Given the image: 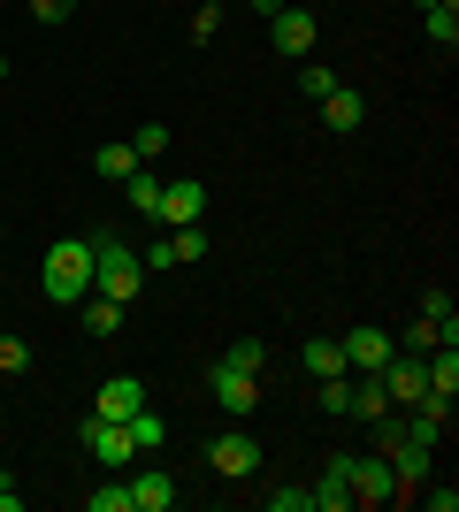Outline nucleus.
Masks as SVG:
<instances>
[{
	"instance_id": "obj_1",
	"label": "nucleus",
	"mask_w": 459,
	"mask_h": 512,
	"mask_svg": "<svg viewBox=\"0 0 459 512\" xmlns=\"http://www.w3.org/2000/svg\"><path fill=\"white\" fill-rule=\"evenodd\" d=\"M138 283H146L138 245H123V237H92V291H100V299H115V306H131Z\"/></svg>"
},
{
	"instance_id": "obj_2",
	"label": "nucleus",
	"mask_w": 459,
	"mask_h": 512,
	"mask_svg": "<svg viewBox=\"0 0 459 512\" xmlns=\"http://www.w3.org/2000/svg\"><path fill=\"white\" fill-rule=\"evenodd\" d=\"M39 283H46V299L54 306H77L92 291V237L77 245V237H62V245H46V268H39Z\"/></svg>"
},
{
	"instance_id": "obj_3",
	"label": "nucleus",
	"mask_w": 459,
	"mask_h": 512,
	"mask_svg": "<svg viewBox=\"0 0 459 512\" xmlns=\"http://www.w3.org/2000/svg\"><path fill=\"white\" fill-rule=\"evenodd\" d=\"M85 459H92V467H131V459H138L131 421H100V413H92V421H85Z\"/></svg>"
},
{
	"instance_id": "obj_4",
	"label": "nucleus",
	"mask_w": 459,
	"mask_h": 512,
	"mask_svg": "<svg viewBox=\"0 0 459 512\" xmlns=\"http://www.w3.org/2000/svg\"><path fill=\"white\" fill-rule=\"evenodd\" d=\"M207 390H215V406H222V413H238V421L261 406V375H245V367H230V360L207 367Z\"/></svg>"
},
{
	"instance_id": "obj_5",
	"label": "nucleus",
	"mask_w": 459,
	"mask_h": 512,
	"mask_svg": "<svg viewBox=\"0 0 459 512\" xmlns=\"http://www.w3.org/2000/svg\"><path fill=\"white\" fill-rule=\"evenodd\" d=\"M398 497V474H391V459L383 451H368V459H352V505H391Z\"/></svg>"
},
{
	"instance_id": "obj_6",
	"label": "nucleus",
	"mask_w": 459,
	"mask_h": 512,
	"mask_svg": "<svg viewBox=\"0 0 459 512\" xmlns=\"http://www.w3.org/2000/svg\"><path fill=\"white\" fill-rule=\"evenodd\" d=\"M207 467L230 474V482H245V474H261V444H253L245 428H230V436H215V444H207Z\"/></svg>"
},
{
	"instance_id": "obj_7",
	"label": "nucleus",
	"mask_w": 459,
	"mask_h": 512,
	"mask_svg": "<svg viewBox=\"0 0 459 512\" xmlns=\"http://www.w3.org/2000/svg\"><path fill=\"white\" fill-rule=\"evenodd\" d=\"M345 367H360V375H383V367H391V352H398V337L391 329H345Z\"/></svg>"
},
{
	"instance_id": "obj_8",
	"label": "nucleus",
	"mask_w": 459,
	"mask_h": 512,
	"mask_svg": "<svg viewBox=\"0 0 459 512\" xmlns=\"http://www.w3.org/2000/svg\"><path fill=\"white\" fill-rule=\"evenodd\" d=\"M268 39H276V54H314L322 23H314V8H276V16H268Z\"/></svg>"
},
{
	"instance_id": "obj_9",
	"label": "nucleus",
	"mask_w": 459,
	"mask_h": 512,
	"mask_svg": "<svg viewBox=\"0 0 459 512\" xmlns=\"http://www.w3.org/2000/svg\"><path fill=\"white\" fill-rule=\"evenodd\" d=\"M199 214H207V184H192V176H184V184H161V214H153V222L184 230V222H199Z\"/></svg>"
},
{
	"instance_id": "obj_10",
	"label": "nucleus",
	"mask_w": 459,
	"mask_h": 512,
	"mask_svg": "<svg viewBox=\"0 0 459 512\" xmlns=\"http://www.w3.org/2000/svg\"><path fill=\"white\" fill-rule=\"evenodd\" d=\"M138 406H146V383H138V375H108V383H100V398H92V413H100V421H131Z\"/></svg>"
},
{
	"instance_id": "obj_11",
	"label": "nucleus",
	"mask_w": 459,
	"mask_h": 512,
	"mask_svg": "<svg viewBox=\"0 0 459 512\" xmlns=\"http://www.w3.org/2000/svg\"><path fill=\"white\" fill-rule=\"evenodd\" d=\"M383 398H391V413H398V406H414V398H429V375H421V360H398V352H391V367H383Z\"/></svg>"
},
{
	"instance_id": "obj_12",
	"label": "nucleus",
	"mask_w": 459,
	"mask_h": 512,
	"mask_svg": "<svg viewBox=\"0 0 459 512\" xmlns=\"http://www.w3.org/2000/svg\"><path fill=\"white\" fill-rule=\"evenodd\" d=\"M176 505V474H161V467H146L131 482V512H169Z\"/></svg>"
},
{
	"instance_id": "obj_13",
	"label": "nucleus",
	"mask_w": 459,
	"mask_h": 512,
	"mask_svg": "<svg viewBox=\"0 0 459 512\" xmlns=\"http://www.w3.org/2000/svg\"><path fill=\"white\" fill-rule=\"evenodd\" d=\"M345 505H352V459H329L322 490H314V512H345Z\"/></svg>"
},
{
	"instance_id": "obj_14",
	"label": "nucleus",
	"mask_w": 459,
	"mask_h": 512,
	"mask_svg": "<svg viewBox=\"0 0 459 512\" xmlns=\"http://www.w3.org/2000/svg\"><path fill=\"white\" fill-rule=\"evenodd\" d=\"M322 123H329V130H360V123H368V100H360L352 85H337V92L322 100Z\"/></svg>"
},
{
	"instance_id": "obj_15",
	"label": "nucleus",
	"mask_w": 459,
	"mask_h": 512,
	"mask_svg": "<svg viewBox=\"0 0 459 512\" xmlns=\"http://www.w3.org/2000/svg\"><path fill=\"white\" fill-rule=\"evenodd\" d=\"M77 321H85V337H115V329H123V306L85 291V299H77Z\"/></svg>"
},
{
	"instance_id": "obj_16",
	"label": "nucleus",
	"mask_w": 459,
	"mask_h": 512,
	"mask_svg": "<svg viewBox=\"0 0 459 512\" xmlns=\"http://www.w3.org/2000/svg\"><path fill=\"white\" fill-rule=\"evenodd\" d=\"M299 360L314 367V383H329V375H352V367H345V344H337V337H306Z\"/></svg>"
},
{
	"instance_id": "obj_17",
	"label": "nucleus",
	"mask_w": 459,
	"mask_h": 512,
	"mask_svg": "<svg viewBox=\"0 0 459 512\" xmlns=\"http://www.w3.org/2000/svg\"><path fill=\"white\" fill-rule=\"evenodd\" d=\"M421 31L452 54V46H459V0H429V8H421Z\"/></svg>"
},
{
	"instance_id": "obj_18",
	"label": "nucleus",
	"mask_w": 459,
	"mask_h": 512,
	"mask_svg": "<svg viewBox=\"0 0 459 512\" xmlns=\"http://www.w3.org/2000/svg\"><path fill=\"white\" fill-rule=\"evenodd\" d=\"M383 413H391V398H383V375L352 383V421H383Z\"/></svg>"
},
{
	"instance_id": "obj_19",
	"label": "nucleus",
	"mask_w": 459,
	"mask_h": 512,
	"mask_svg": "<svg viewBox=\"0 0 459 512\" xmlns=\"http://www.w3.org/2000/svg\"><path fill=\"white\" fill-rule=\"evenodd\" d=\"M92 169L108 176V184H123V176H131V169H146V161H138L131 146H100V153H92Z\"/></svg>"
},
{
	"instance_id": "obj_20",
	"label": "nucleus",
	"mask_w": 459,
	"mask_h": 512,
	"mask_svg": "<svg viewBox=\"0 0 459 512\" xmlns=\"http://www.w3.org/2000/svg\"><path fill=\"white\" fill-rule=\"evenodd\" d=\"M161 436H169V421H161L153 406H138V413H131V444H138V451H161Z\"/></svg>"
},
{
	"instance_id": "obj_21",
	"label": "nucleus",
	"mask_w": 459,
	"mask_h": 512,
	"mask_svg": "<svg viewBox=\"0 0 459 512\" xmlns=\"http://www.w3.org/2000/svg\"><path fill=\"white\" fill-rule=\"evenodd\" d=\"M299 92L306 100H329V92H337V69L329 62H299Z\"/></svg>"
},
{
	"instance_id": "obj_22",
	"label": "nucleus",
	"mask_w": 459,
	"mask_h": 512,
	"mask_svg": "<svg viewBox=\"0 0 459 512\" xmlns=\"http://www.w3.org/2000/svg\"><path fill=\"white\" fill-rule=\"evenodd\" d=\"M123 192H131V207H138V214H161V184H153L146 169H131V176H123Z\"/></svg>"
},
{
	"instance_id": "obj_23",
	"label": "nucleus",
	"mask_w": 459,
	"mask_h": 512,
	"mask_svg": "<svg viewBox=\"0 0 459 512\" xmlns=\"http://www.w3.org/2000/svg\"><path fill=\"white\" fill-rule=\"evenodd\" d=\"M222 360H230V367H245V375H261V367H268V344H261V337H238L230 352H222Z\"/></svg>"
},
{
	"instance_id": "obj_24",
	"label": "nucleus",
	"mask_w": 459,
	"mask_h": 512,
	"mask_svg": "<svg viewBox=\"0 0 459 512\" xmlns=\"http://www.w3.org/2000/svg\"><path fill=\"white\" fill-rule=\"evenodd\" d=\"M131 153H138V161H153V153H169V123H138Z\"/></svg>"
},
{
	"instance_id": "obj_25",
	"label": "nucleus",
	"mask_w": 459,
	"mask_h": 512,
	"mask_svg": "<svg viewBox=\"0 0 459 512\" xmlns=\"http://www.w3.org/2000/svg\"><path fill=\"white\" fill-rule=\"evenodd\" d=\"M322 413H337V421H352V383H345V375H329V383H322Z\"/></svg>"
},
{
	"instance_id": "obj_26",
	"label": "nucleus",
	"mask_w": 459,
	"mask_h": 512,
	"mask_svg": "<svg viewBox=\"0 0 459 512\" xmlns=\"http://www.w3.org/2000/svg\"><path fill=\"white\" fill-rule=\"evenodd\" d=\"M215 31H222V0H199L192 8V39H215Z\"/></svg>"
},
{
	"instance_id": "obj_27",
	"label": "nucleus",
	"mask_w": 459,
	"mask_h": 512,
	"mask_svg": "<svg viewBox=\"0 0 459 512\" xmlns=\"http://www.w3.org/2000/svg\"><path fill=\"white\" fill-rule=\"evenodd\" d=\"M23 367H31V344H23V337H0V375H23Z\"/></svg>"
},
{
	"instance_id": "obj_28",
	"label": "nucleus",
	"mask_w": 459,
	"mask_h": 512,
	"mask_svg": "<svg viewBox=\"0 0 459 512\" xmlns=\"http://www.w3.org/2000/svg\"><path fill=\"white\" fill-rule=\"evenodd\" d=\"M268 512H314V490H268Z\"/></svg>"
},
{
	"instance_id": "obj_29",
	"label": "nucleus",
	"mask_w": 459,
	"mask_h": 512,
	"mask_svg": "<svg viewBox=\"0 0 459 512\" xmlns=\"http://www.w3.org/2000/svg\"><path fill=\"white\" fill-rule=\"evenodd\" d=\"M92 512H131V482H115V490H92Z\"/></svg>"
},
{
	"instance_id": "obj_30",
	"label": "nucleus",
	"mask_w": 459,
	"mask_h": 512,
	"mask_svg": "<svg viewBox=\"0 0 459 512\" xmlns=\"http://www.w3.org/2000/svg\"><path fill=\"white\" fill-rule=\"evenodd\" d=\"M421 505H429V512H459V490H444V482H421Z\"/></svg>"
},
{
	"instance_id": "obj_31",
	"label": "nucleus",
	"mask_w": 459,
	"mask_h": 512,
	"mask_svg": "<svg viewBox=\"0 0 459 512\" xmlns=\"http://www.w3.org/2000/svg\"><path fill=\"white\" fill-rule=\"evenodd\" d=\"M69 8H77V0H31V16H39V23H69Z\"/></svg>"
},
{
	"instance_id": "obj_32",
	"label": "nucleus",
	"mask_w": 459,
	"mask_h": 512,
	"mask_svg": "<svg viewBox=\"0 0 459 512\" xmlns=\"http://www.w3.org/2000/svg\"><path fill=\"white\" fill-rule=\"evenodd\" d=\"M23 497H16V482H8V474H0V512H16Z\"/></svg>"
},
{
	"instance_id": "obj_33",
	"label": "nucleus",
	"mask_w": 459,
	"mask_h": 512,
	"mask_svg": "<svg viewBox=\"0 0 459 512\" xmlns=\"http://www.w3.org/2000/svg\"><path fill=\"white\" fill-rule=\"evenodd\" d=\"M245 8H253V16H276V8H291V0H245Z\"/></svg>"
},
{
	"instance_id": "obj_34",
	"label": "nucleus",
	"mask_w": 459,
	"mask_h": 512,
	"mask_svg": "<svg viewBox=\"0 0 459 512\" xmlns=\"http://www.w3.org/2000/svg\"><path fill=\"white\" fill-rule=\"evenodd\" d=\"M0 85H8V54H0Z\"/></svg>"
}]
</instances>
